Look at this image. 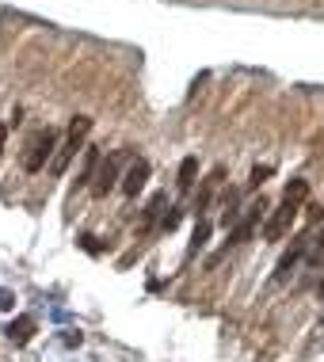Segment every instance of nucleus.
Instances as JSON below:
<instances>
[{
    "instance_id": "obj_9",
    "label": "nucleus",
    "mask_w": 324,
    "mask_h": 362,
    "mask_svg": "<svg viewBox=\"0 0 324 362\" xmlns=\"http://www.w3.org/2000/svg\"><path fill=\"white\" fill-rule=\"evenodd\" d=\"M35 317H16L12 325H8V339H12L16 347H23V344H31V336H35Z\"/></svg>"
},
{
    "instance_id": "obj_12",
    "label": "nucleus",
    "mask_w": 324,
    "mask_h": 362,
    "mask_svg": "<svg viewBox=\"0 0 324 362\" xmlns=\"http://www.w3.org/2000/svg\"><path fill=\"white\" fill-rule=\"evenodd\" d=\"M164 206H168V194H164V191H161V194H153L149 206H145V214H141V233H145V229H153V221L164 214Z\"/></svg>"
},
{
    "instance_id": "obj_16",
    "label": "nucleus",
    "mask_w": 324,
    "mask_h": 362,
    "mask_svg": "<svg viewBox=\"0 0 324 362\" xmlns=\"http://www.w3.org/2000/svg\"><path fill=\"white\" fill-rule=\"evenodd\" d=\"M309 221L320 225V221H324V206H309Z\"/></svg>"
},
{
    "instance_id": "obj_7",
    "label": "nucleus",
    "mask_w": 324,
    "mask_h": 362,
    "mask_svg": "<svg viewBox=\"0 0 324 362\" xmlns=\"http://www.w3.org/2000/svg\"><path fill=\"white\" fill-rule=\"evenodd\" d=\"M115 183H119V160H115V156H107V160H100V168H96L92 191L103 199V194H111V191H115Z\"/></svg>"
},
{
    "instance_id": "obj_8",
    "label": "nucleus",
    "mask_w": 324,
    "mask_h": 362,
    "mask_svg": "<svg viewBox=\"0 0 324 362\" xmlns=\"http://www.w3.org/2000/svg\"><path fill=\"white\" fill-rule=\"evenodd\" d=\"M221 180H225V168H214L210 175H206V180H202V187H199V194H195V214H199V218H202V210L206 206H210V202H214V194H218V187H221Z\"/></svg>"
},
{
    "instance_id": "obj_18",
    "label": "nucleus",
    "mask_w": 324,
    "mask_h": 362,
    "mask_svg": "<svg viewBox=\"0 0 324 362\" xmlns=\"http://www.w3.org/2000/svg\"><path fill=\"white\" fill-rule=\"evenodd\" d=\"M317 293H320V301H324V279H320V286H317Z\"/></svg>"
},
{
    "instance_id": "obj_11",
    "label": "nucleus",
    "mask_w": 324,
    "mask_h": 362,
    "mask_svg": "<svg viewBox=\"0 0 324 362\" xmlns=\"http://www.w3.org/2000/svg\"><path fill=\"white\" fill-rule=\"evenodd\" d=\"M195 175H199V156H183V164H180V180H175V191L187 194V191L195 187Z\"/></svg>"
},
{
    "instance_id": "obj_2",
    "label": "nucleus",
    "mask_w": 324,
    "mask_h": 362,
    "mask_svg": "<svg viewBox=\"0 0 324 362\" xmlns=\"http://www.w3.org/2000/svg\"><path fill=\"white\" fill-rule=\"evenodd\" d=\"M57 149V130H35L31 134V141H27V149H23V172H42L46 168V160L54 156Z\"/></svg>"
},
{
    "instance_id": "obj_13",
    "label": "nucleus",
    "mask_w": 324,
    "mask_h": 362,
    "mask_svg": "<svg viewBox=\"0 0 324 362\" xmlns=\"http://www.w3.org/2000/svg\"><path fill=\"white\" fill-rule=\"evenodd\" d=\"M306 263L309 267H320L324 263V225L317 233H309V248H306Z\"/></svg>"
},
{
    "instance_id": "obj_10",
    "label": "nucleus",
    "mask_w": 324,
    "mask_h": 362,
    "mask_svg": "<svg viewBox=\"0 0 324 362\" xmlns=\"http://www.w3.org/2000/svg\"><path fill=\"white\" fill-rule=\"evenodd\" d=\"M100 149H96V145H88L84 149V164H81V172H76V187H88V183L96 180V168H100Z\"/></svg>"
},
{
    "instance_id": "obj_3",
    "label": "nucleus",
    "mask_w": 324,
    "mask_h": 362,
    "mask_svg": "<svg viewBox=\"0 0 324 362\" xmlns=\"http://www.w3.org/2000/svg\"><path fill=\"white\" fill-rule=\"evenodd\" d=\"M301 206H306L301 199H290V194H282V202L271 210V218L263 221V237H267V240H282V237L290 233V225L298 221Z\"/></svg>"
},
{
    "instance_id": "obj_14",
    "label": "nucleus",
    "mask_w": 324,
    "mask_h": 362,
    "mask_svg": "<svg viewBox=\"0 0 324 362\" xmlns=\"http://www.w3.org/2000/svg\"><path fill=\"white\" fill-rule=\"evenodd\" d=\"M206 240H210V221L199 218V225H195V237H191V252H199Z\"/></svg>"
},
{
    "instance_id": "obj_5",
    "label": "nucleus",
    "mask_w": 324,
    "mask_h": 362,
    "mask_svg": "<svg viewBox=\"0 0 324 362\" xmlns=\"http://www.w3.org/2000/svg\"><path fill=\"white\" fill-rule=\"evenodd\" d=\"M309 233H313V229H309ZM309 233H301V237L294 240V244H290L287 252H282L279 267H274V282H287V279H290V271L298 267V259L306 256V248H309Z\"/></svg>"
},
{
    "instance_id": "obj_4",
    "label": "nucleus",
    "mask_w": 324,
    "mask_h": 362,
    "mask_svg": "<svg viewBox=\"0 0 324 362\" xmlns=\"http://www.w3.org/2000/svg\"><path fill=\"white\" fill-rule=\"evenodd\" d=\"M267 210H271V206H267V199H263V194H260L256 202H248V206L241 210L237 225L229 229V248H237V244L252 240V233H256V225H260L263 218H267Z\"/></svg>"
},
{
    "instance_id": "obj_1",
    "label": "nucleus",
    "mask_w": 324,
    "mask_h": 362,
    "mask_svg": "<svg viewBox=\"0 0 324 362\" xmlns=\"http://www.w3.org/2000/svg\"><path fill=\"white\" fill-rule=\"evenodd\" d=\"M88 130H92V119H88V115H76L73 126H69V138H65V145H57L54 156H50V175H65V168H69V160L76 156V149H84Z\"/></svg>"
},
{
    "instance_id": "obj_6",
    "label": "nucleus",
    "mask_w": 324,
    "mask_h": 362,
    "mask_svg": "<svg viewBox=\"0 0 324 362\" xmlns=\"http://www.w3.org/2000/svg\"><path fill=\"white\" fill-rule=\"evenodd\" d=\"M149 183V160L145 156H137V160L126 168V175H122V194H130V199H137V191Z\"/></svg>"
},
{
    "instance_id": "obj_17",
    "label": "nucleus",
    "mask_w": 324,
    "mask_h": 362,
    "mask_svg": "<svg viewBox=\"0 0 324 362\" xmlns=\"http://www.w3.org/2000/svg\"><path fill=\"white\" fill-rule=\"evenodd\" d=\"M4 141H8V126L0 122V153H4Z\"/></svg>"
},
{
    "instance_id": "obj_15",
    "label": "nucleus",
    "mask_w": 324,
    "mask_h": 362,
    "mask_svg": "<svg viewBox=\"0 0 324 362\" xmlns=\"http://www.w3.org/2000/svg\"><path fill=\"white\" fill-rule=\"evenodd\" d=\"M267 175H271V168H256V172H252V187H260V183L267 180Z\"/></svg>"
}]
</instances>
